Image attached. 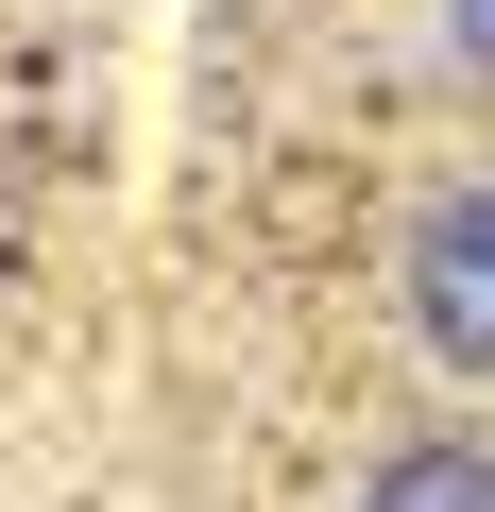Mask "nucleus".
Segmentation results:
<instances>
[{"label": "nucleus", "mask_w": 495, "mask_h": 512, "mask_svg": "<svg viewBox=\"0 0 495 512\" xmlns=\"http://www.w3.org/2000/svg\"><path fill=\"white\" fill-rule=\"evenodd\" d=\"M444 35H461V69L495 86V0H444Z\"/></svg>", "instance_id": "3"}, {"label": "nucleus", "mask_w": 495, "mask_h": 512, "mask_svg": "<svg viewBox=\"0 0 495 512\" xmlns=\"http://www.w3.org/2000/svg\"><path fill=\"white\" fill-rule=\"evenodd\" d=\"M359 512H495V444H410Z\"/></svg>", "instance_id": "2"}, {"label": "nucleus", "mask_w": 495, "mask_h": 512, "mask_svg": "<svg viewBox=\"0 0 495 512\" xmlns=\"http://www.w3.org/2000/svg\"><path fill=\"white\" fill-rule=\"evenodd\" d=\"M410 325H427L444 376H495V171L410 222Z\"/></svg>", "instance_id": "1"}]
</instances>
